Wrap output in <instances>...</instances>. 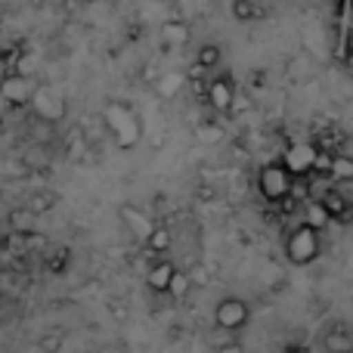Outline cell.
<instances>
[{
	"mask_svg": "<svg viewBox=\"0 0 353 353\" xmlns=\"http://www.w3.org/2000/svg\"><path fill=\"white\" fill-rule=\"evenodd\" d=\"M205 99L214 112H220V115H232V109H236V81H232L226 72L214 74V78L205 84Z\"/></svg>",
	"mask_w": 353,
	"mask_h": 353,
	"instance_id": "8992f818",
	"label": "cell"
},
{
	"mask_svg": "<svg viewBox=\"0 0 353 353\" xmlns=\"http://www.w3.org/2000/svg\"><path fill=\"white\" fill-rule=\"evenodd\" d=\"M304 223L310 226V230L323 232V230H329L335 220H332V214L319 205V199H313V201H307V205H304Z\"/></svg>",
	"mask_w": 353,
	"mask_h": 353,
	"instance_id": "5bb4252c",
	"label": "cell"
},
{
	"mask_svg": "<svg viewBox=\"0 0 353 353\" xmlns=\"http://www.w3.org/2000/svg\"><path fill=\"white\" fill-rule=\"evenodd\" d=\"M176 273H180V270H176L171 261H155L152 267L146 270V285H149V292H155V294H171V285H174Z\"/></svg>",
	"mask_w": 353,
	"mask_h": 353,
	"instance_id": "30bf717a",
	"label": "cell"
},
{
	"mask_svg": "<svg viewBox=\"0 0 353 353\" xmlns=\"http://www.w3.org/2000/svg\"><path fill=\"white\" fill-rule=\"evenodd\" d=\"M103 128L109 130L112 143H115L121 152H130V149L140 146L143 140V121L134 112L130 103H121V99H109L103 105Z\"/></svg>",
	"mask_w": 353,
	"mask_h": 353,
	"instance_id": "6da1fadb",
	"label": "cell"
},
{
	"mask_svg": "<svg viewBox=\"0 0 353 353\" xmlns=\"http://www.w3.org/2000/svg\"><path fill=\"white\" fill-rule=\"evenodd\" d=\"M214 353H245V347H242L239 341H226V344H220V347L214 350Z\"/></svg>",
	"mask_w": 353,
	"mask_h": 353,
	"instance_id": "484cf974",
	"label": "cell"
},
{
	"mask_svg": "<svg viewBox=\"0 0 353 353\" xmlns=\"http://www.w3.org/2000/svg\"><path fill=\"white\" fill-rule=\"evenodd\" d=\"M248 319H251V307H248V301H242V298H223L217 307H214V323H217V329H223V332L245 329Z\"/></svg>",
	"mask_w": 353,
	"mask_h": 353,
	"instance_id": "52a82bcc",
	"label": "cell"
},
{
	"mask_svg": "<svg viewBox=\"0 0 353 353\" xmlns=\"http://www.w3.org/2000/svg\"><path fill=\"white\" fill-rule=\"evenodd\" d=\"M171 230H168V226H155V232L152 236H149V242H146V248L152 251V254H165V251H171Z\"/></svg>",
	"mask_w": 353,
	"mask_h": 353,
	"instance_id": "ffe728a7",
	"label": "cell"
},
{
	"mask_svg": "<svg viewBox=\"0 0 353 353\" xmlns=\"http://www.w3.org/2000/svg\"><path fill=\"white\" fill-rule=\"evenodd\" d=\"M6 223H10L12 232H22V236H28V232H34L37 214L31 211L28 205H25V208H12V211L6 214Z\"/></svg>",
	"mask_w": 353,
	"mask_h": 353,
	"instance_id": "9a60e30c",
	"label": "cell"
},
{
	"mask_svg": "<svg viewBox=\"0 0 353 353\" xmlns=\"http://www.w3.org/2000/svg\"><path fill=\"white\" fill-rule=\"evenodd\" d=\"M288 74H292V78H298V81L310 78V74H313V59L307 53H298L292 62H288Z\"/></svg>",
	"mask_w": 353,
	"mask_h": 353,
	"instance_id": "44dd1931",
	"label": "cell"
},
{
	"mask_svg": "<svg viewBox=\"0 0 353 353\" xmlns=\"http://www.w3.org/2000/svg\"><path fill=\"white\" fill-rule=\"evenodd\" d=\"M285 257H288V263H294V267L313 263L319 257V232L310 230L307 223L294 226L285 239Z\"/></svg>",
	"mask_w": 353,
	"mask_h": 353,
	"instance_id": "3957f363",
	"label": "cell"
},
{
	"mask_svg": "<svg viewBox=\"0 0 353 353\" xmlns=\"http://www.w3.org/2000/svg\"><path fill=\"white\" fill-rule=\"evenodd\" d=\"M186 292H189V276L186 273H176V279L171 285V298H183Z\"/></svg>",
	"mask_w": 353,
	"mask_h": 353,
	"instance_id": "d4e9b609",
	"label": "cell"
},
{
	"mask_svg": "<svg viewBox=\"0 0 353 353\" xmlns=\"http://www.w3.org/2000/svg\"><path fill=\"white\" fill-rule=\"evenodd\" d=\"M319 205H323L325 211L332 214V220H347V217H350V211H353L350 199H347V195H344L338 186L323 189V195H319Z\"/></svg>",
	"mask_w": 353,
	"mask_h": 353,
	"instance_id": "8fae6325",
	"label": "cell"
},
{
	"mask_svg": "<svg viewBox=\"0 0 353 353\" xmlns=\"http://www.w3.org/2000/svg\"><path fill=\"white\" fill-rule=\"evenodd\" d=\"M183 84H186V74L183 72H165L155 78V93H159L161 99H174L176 93L183 90Z\"/></svg>",
	"mask_w": 353,
	"mask_h": 353,
	"instance_id": "2e32d148",
	"label": "cell"
},
{
	"mask_svg": "<svg viewBox=\"0 0 353 353\" xmlns=\"http://www.w3.org/2000/svg\"><path fill=\"white\" fill-rule=\"evenodd\" d=\"M232 16L239 22H254V19L263 16V6H257L254 0H232Z\"/></svg>",
	"mask_w": 353,
	"mask_h": 353,
	"instance_id": "d6986e66",
	"label": "cell"
},
{
	"mask_svg": "<svg viewBox=\"0 0 353 353\" xmlns=\"http://www.w3.org/2000/svg\"><path fill=\"white\" fill-rule=\"evenodd\" d=\"M223 128H220V124H214V121H205V124H199V128H195V140L199 143H220L223 140Z\"/></svg>",
	"mask_w": 353,
	"mask_h": 353,
	"instance_id": "7402d4cb",
	"label": "cell"
},
{
	"mask_svg": "<svg viewBox=\"0 0 353 353\" xmlns=\"http://www.w3.org/2000/svg\"><path fill=\"white\" fill-rule=\"evenodd\" d=\"M332 180L335 183H350L353 180V155L335 152V159H332Z\"/></svg>",
	"mask_w": 353,
	"mask_h": 353,
	"instance_id": "ac0fdd59",
	"label": "cell"
},
{
	"mask_svg": "<svg viewBox=\"0 0 353 353\" xmlns=\"http://www.w3.org/2000/svg\"><path fill=\"white\" fill-rule=\"evenodd\" d=\"M59 344H62V332H50V335L41 338V347L47 353H56V350H59Z\"/></svg>",
	"mask_w": 353,
	"mask_h": 353,
	"instance_id": "cb8c5ba5",
	"label": "cell"
},
{
	"mask_svg": "<svg viewBox=\"0 0 353 353\" xmlns=\"http://www.w3.org/2000/svg\"><path fill=\"white\" fill-rule=\"evenodd\" d=\"M292 183H294V176L288 174V168L282 165V161H267V165L257 171V192H261L267 201H273V205L288 201Z\"/></svg>",
	"mask_w": 353,
	"mask_h": 353,
	"instance_id": "7a4b0ae2",
	"label": "cell"
},
{
	"mask_svg": "<svg viewBox=\"0 0 353 353\" xmlns=\"http://www.w3.org/2000/svg\"><path fill=\"white\" fill-rule=\"evenodd\" d=\"M37 90H41V78L37 74L6 72L0 78V99H6L10 105H31Z\"/></svg>",
	"mask_w": 353,
	"mask_h": 353,
	"instance_id": "5b68a950",
	"label": "cell"
},
{
	"mask_svg": "<svg viewBox=\"0 0 353 353\" xmlns=\"http://www.w3.org/2000/svg\"><path fill=\"white\" fill-rule=\"evenodd\" d=\"M118 217H121L124 230L130 232V239H134L137 245H146V242H149V236L155 232V226H159V223H152V217H149V214L143 211V208L130 205V201H124V205L118 208Z\"/></svg>",
	"mask_w": 353,
	"mask_h": 353,
	"instance_id": "ba28073f",
	"label": "cell"
},
{
	"mask_svg": "<svg viewBox=\"0 0 353 353\" xmlns=\"http://www.w3.org/2000/svg\"><path fill=\"white\" fill-rule=\"evenodd\" d=\"M31 112H34V118L41 124H59L62 118L68 115V103H65V97H62L56 87H50V84H41V90L34 93V99H31Z\"/></svg>",
	"mask_w": 353,
	"mask_h": 353,
	"instance_id": "277c9868",
	"label": "cell"
},
{
	"mask_svg": "<svg viewBox=\"0 0 353 353\" xmlns=\"http://www.w3.org/2000/svg\"><path fill=\"white\" fill-rule=\"evenodd\" d=\"M53 205H56V192H37L34 201H31L28 208H31L34 214H41V211H50Z\"/></svg>",
	"mask_w": 353,
	"mask_h": 353,
	"instance_id": "603a6c76",
	"label": "cell"
},
{
	"mask_svg": "<svg viewBox=\"0 0 353 353\" xmlns=\"http://www.w3.org/2000/svg\"><path fill=\"white\" fill-rule=\"evenodd\" d=\"M316 143H292V146L282 152V165L288 168L292 176H310L313 165H316Z\"/></svg>",
	"mask_w": 353,
	"mask_h": 353,
	"instance_id": "9c48e42d",
	"label": "cell"
},
{
	"mask_svg": "<svg viewBox=\"0 0 353 353\" xmlns=\"http://www.w3.org/2000/svg\"><path fill=\"white\" fill-rule=\"evenodd\" d=\"M350 10H353V6H350Z\"/></svg>",
	"mask_w": 353,
	"mask_h": 353,
	"instance_id": "83f0119b",
	"label": "cell"
},
{
	"mask_svg": "<svg viewBox=\"0 0 353 353\" xmlns=\"http://www.w3.org/2000/svg\"><path fill=\"white\" fill-rule=\"evenodd\" d=\"M325 353H353V335L347 325H335V329L325 332L323 338Z\"/></svg>",
	"mask_w": 353,
	"mask_h": 353,
	"instance_id": "4fadbf2b",
	"label": "cell"
},
{
	"mask_svg": "<svg viewBox=\"0 0 353 353\" xmlns=\"http://www.w3.org/2000/svg\"><path fill=\"white\" fill-rule=\"evenodd\" d=\"M189 37H192V31H189V25L183 22V19H168L165 25H161V43L165 47H186L189 43Z\"/></svg>",
	"mask_w": 353,
	"mask_h": 353,
	"instance_id": "7c38bea8",
	"label": "cell"
},
{
	"mask_svg": "<svg viewBox=\"0 0 353 353\" xmlns=\"http://www.w3.org/2000/svg\"><path fill=\"white\" fill-rule=\"evenodd\" d=\"M65 261H68V254H65V251H59V254H56L53 261H50V270H56V273H59V270L65 267Z\"/></svg>",
	"mask_w": 353,
	"mask_h": 353,
	"instance_id": "4316f807",
	"label": "cell"
},
{
	"mask_svg": "<svg viewBox=\"0 0 353 353\" xmlns=\"http://www.w3.org/2000/svg\"><path fill=\"white\" fill-rule=\"evenodd\" d=\"M220 59H223V50H220L217 43H201V47L195 50V65H199L201 72H211V68H217Z\"/></svg>",
	"mask_w": 353,
	"mask_h": 353,
	"instance_id": "e0dca14e",
	"label": "cell"
}]
</instances>
